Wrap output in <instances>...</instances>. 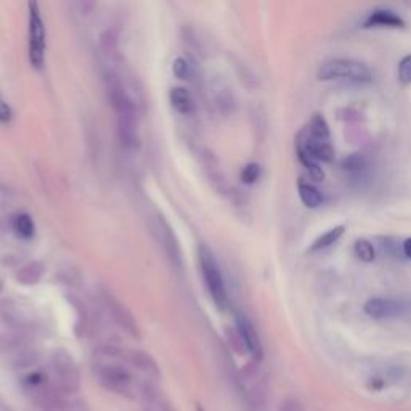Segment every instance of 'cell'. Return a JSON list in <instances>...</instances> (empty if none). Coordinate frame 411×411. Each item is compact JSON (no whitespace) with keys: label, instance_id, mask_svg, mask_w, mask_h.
<instances>
[{"label":"cell","instance_id":"obj_18","mask_svg":"<svg viewBox=\"0 0 411 411\" xmlns=\"http://www.w3.org/2000/svg\"><path fill=\"white\" fill-rule=\"evenodd\" d=\"M42 273L44 265L39 264V262H31V264L25 265L20 272H18L16 279L21 284H35L40 279V277H42Z\"/></svg>","mask_w":411,"mask_h":411},{"label":"cell","instance_id":"obj_10","mask_svg":"<svg viewBox=\"0 0 411 411\" xmlns=\"http://www.w3.org/2000/svg\"><path fill=\"white\" fill-rule=\"evenodd\" d=\"M236 328L244 345H246V349L249 350V354H251L255 360H262L264 350H262L260 337L257 335V331H255L254 325L251 323V320H249L244 313H236Z\"/></svg>","mask_w":411,"mask_h":411},{"label":"cell","instance_id":"obj_13","mask_svg":"<svg viewBox=\"0 0 411 411\" xmlns=\"http://www.w3.org/2000/svg\"><path fill=\"white\" fill-rule=\"evenodd\" d=\"M297 193H299L302 204L308 207V209H318L325 201L323 195L320 193V190L317 187H313L312 183L302 180V178L297 182Z\"/></svg>","mask_w":411,"mask_h":411},{"label":"cell","instance_id":"obj_3","mask_svg":"<svg viewBox=\"0 0 411 411\" xmlns=\"http://www.w3.org/2000/svg\"><path fill=\"white\" fill-rule=\"evenodd\" d=\"M198 255H199L201 275L202 278H204L206 288L207 291H209L214 303H216L220 311H227L230 306L227 286H225L222 270H220L216 257H214V254L206 246L199 248Z\"/></svg>","mask_w":411,"mask_h":411},{"label":"cell","instance_id":"obj_22","mask_svg":"<svg viewBox=\"0 0 411 411\" xmlns=\"http://www.w3.org/2000/svg\"><path fill=\"white\" fill-rule=\"evenodd\" d=\"M398 82L402 86H411V53L398 63Z\"/></svg>","mask_w":411,"mask_h":411},{"label":"cell","instance_id":"obj_8","mask_svg":"<svg viewBox=\"0 0 411 411\" xmlns=\"http://www.w3.org/2000/svg\"><path fill=\"white\" fill-rule=\"evenodd\" d=\"M153 233L156 235L159 244L163 246L166 254L169 255L172 264L180 267V264H182L180 246H178V241L175 240V235H174V231H172V228L169 227V224L166 222V220L161 216H158L156 222H154V225H153Z\"/></svg>","mask_w":411,"mask_h":411},{"label":"cell","instance_id":"obj_4","mask_svg":"<svg viewBox=\"0 0 411 411\" xmlns=\"http://www.w3.org/2000/svg\"><path fill=\"white\" fill-rule=\"evenodd\" d=\"M29 62L35 69L44 66L45 59V26L40 16L39 5L29 4Z\"/></svg>","mask_w":411,"mask_h":411},{"label":"cell","instance_id":"obj_9","mask_svg":"<svg viewBox=\"0 0 411 411\" xmlns=\"http://www.w3.org/2000/svg\"><path fill=\"white\" fill-rule=\"evenodd\" d=\"M207 97H209L211 105L220 112H228L233 108L235 100L233 93H231L230 87L227 86V82H224L220 77H211L209 82H207Z\"/></svg>","mask_w":411,"mask_h":411},{"label":"cell","instance_id":"obj_1","mask_svg":"<svg viewBox=\"0 0 411 411\" xmlns=\"http://www.w3.org/2000/svg\"><path fill=\"white\" fill-rule=\"evenodd\" d=\"M320 81H349L355 84H368L373 73L366 63L354 58H335L323 63L317 71Z\"/></svg>","mask_w":411,"mask_h":411},{"label":"cell","instance_id":"obj_5","mask_svg":"<svg viewBox=\"0 0 411 411\" xmlns=\"http://www.w3.org/2000/svg\"><path fill=\"white\" fill-rule=\"evenodd\" d=\"M296 154L297 156H306L317 163H332L336 159L335 146L331 145V140H320L308 135L306 130H301L296 137Z\"/></svg>","mask_w":411,"mask_h":411},{"label":"cell","instance_id":"obj_12","mask_svg":"<svg viewBox=\"0 0 411 411\" xmlns=\"http://www.w3.org/2000/svg\"><path fill=\"white\" fill-rule=\"evenodd\" d=\"M169 100H170L172 108H174L178 112V115L190 116L196 108L193 95L190 93L188 88H185V87L170 88Z\"/></svg>","mask_w":411,"mask_h":411},{"label":"cell","instance_id":"obj_6","mask_svg":"<svg viewBox=\"0 0 411 411\" xmlns=\"http://www.w3.org/2000/svg\"><path fill=\"white\" fill-rule=\"evenodd\" d=\"M363 311L373 320L397 318L411 311V303L397 297H371L365 302Z\"/></svg>","mask_w":411,"mask_h":411},{"label":"cell","instance_id":"obj_25","mask_svg":"<svg viewBox=\"0 0 411 411\" xmlns=\"http://www.w3.org/2000/svg\"><path fill=\"white\" fill-rule=\"evenodd\" d=\"M402 251H403V255L407 259H411V238H408V240H405L403 244H402Z\"/></svg>","mask_w":411,"mask_h":411},{"label":"cell","instance_id":"obj_15","mask_svg":"<svg viewBox=\"0 0 411 411\" xmlns=\"http://www.w3.org/2000/svg\"><path fill=\"white\" fill-rule=\"evenodd\" d=\"M344 233H345V225H336V227L325 231L323 235H320L317 240L311 244L308 253H320V251H323V249L335 246V244L341 240Z\"/></svg>","mask_w":411,"mask_h":411},{"label":"cell","instance_id":"obj_16","mask_svg":"<svg viewBox=\"0 0 411 411\" xmlns=\"http://www.w3.org/2000/svg\"><path fill=\"white\" fill-rule=\"evenodd\" d=\"M303 130H306L311 137H315V139L331 140L330 126H328L325 116L320 115V112H315V115L311 117V121L307 122V126L303 127Z\"/></svg>","mask_w":411,"mask_h":411},{"label":"cell","instance_id":"obj_23","mask_svg":"<svg viewBox=\"0 0 411 411\" xmlns=\"http://www.w3.org/2000/svg\"><path fill=\"white\" fill-rule=\"evenodd\" d=\"M105 379H108L111 384H127L129 383V374L124 369L119 368H105L103 373Z\"/></svg>","mask_w":411,"mask_h":411},{"label":"cell","instance_id":"obj_2","mask_svg":"<svg viewBox=\"0 0 411 411\" xmlns=\"http://www.w3.org/2000/svg\"><path fill=\"white\" fill-rule=\"evenodd\" d=\"M105 88L108 95L110 105L117 115V119L124 117H139L137 116V98L130 93V88L126 84L124 74L117 73L116 69L110 68L105 73Z\"/></svg>","mask_w":411,"mask_h":411},{"label":"cell","instance_id":"obj_17","mask_svg":"<svg viewBox=\"0 0 411 411\" xmlns=\"http://www.w3.org/2000/svg\"><path fill=\"white\" fill-rule=\"evenodd\" d=\"M11 227H13L18 236L25 238V240H31L35 235V225L31 216H28V214H18V216H15L13 220H11Z\"/></svg>","mask_w":411,"mask_h":411},{"label":"cell","instance_id":"obj_19","mask_svg":"<svg viewBox=\"0 0 411 411\" xmlns=\"http://www.w3.org/2000/svg\"><path fill=\"white\" fill-rule=\"evenodd\" d=\"M354 253L357 257H359L361 262H365V264H369V262H373L374 259H376V249H374L373 243L365 240V238H360V240L355 241Z\"/></svg>","mask_w":411,"mask_h":411},{"label":"cell","instance_id":"obj_14","mask_svg":"<svg viewBox=\"0 0 411 411\" xmlns=\"http://www.w3.org/2000/svg\"><path fill=\"white\" fill-rule=\"evenodd\" d=\"M341 168L344 172H347L350 177L363 178L369 169V163L363 154L354 153V154H349V156H345L341 161Z\"/></svg>","mask_w":411,"mask_h":411},{"label":"cell","instance_id":"obj_11","mask_svg":"<svg viewBox=\"0 0 411 411\" xmlns=\"http://www.w3.org/2000/svg\"><path fill=\"white\" fill-rule=\"evenodd\" d=\"M105 301H106V306H108V311L111 313V317L115 318L116 323L119 326H122L126 331L132 332V335H134V332H137L135 320L132 317V313L129 312V308L124 306V303L119 302L117 299H115V297L110 296V294H106Z\"/></svg>","mask_w":411,"mask_h":411},{"label":"cell","instance_id":"obj_24","mask_svg":"<svg viewBox=\"0 0 411 411\" xmlns=\"http://www.w3.org/2000/svg\"><path fill=\"white\" fill-rule=\"evenodd\" d=\"M11 119H13V111L7 101L0 97V122H10Z\"/></svg>","mask_w":411,"mask_h":411},{"label":"cell","instance_id":"obj_21","mask_svg":"<svg viewBox=\"0 0 411 411\" xmlns=\"http://www.w3.org/2000/svg\"><path fill=\"white\" fill-rule=\"evenodd\" d=\"M262 175V168L257 163H249L241 170V180L246 185H254Z\"/></svg>","mask_w":411,"mask_h":411},{"label":"cell","instance_id":"obj_7","mask_svg":"<svg viewBox=\"0 0 411 411\" xmlns=\"http://www.w3.org/2000/svg\"><path fill=\"white\" fill-rule=\"evenodd\" d=\"M405 26L407 21L397 11L386 7L371 10L361 23V28L365 29H403Z\"/></svg>","mask_w":411,"mask_h":411},{"label":"cell","instance_id":"obj_20","mask_svg":"<svg viewBox=\"0 0 411 411\" xmlns=\"http://www.w3.org/2000/svg\"><path fill=\"white\" fill-rule=\"evenodd\" d=\"M172 71H174L175 77L182 81H192L193 79V64L188 62L187 58L178 57L172 63Z\"/></svg>","mask_w":411,"mask_h":411}]
</instances>
